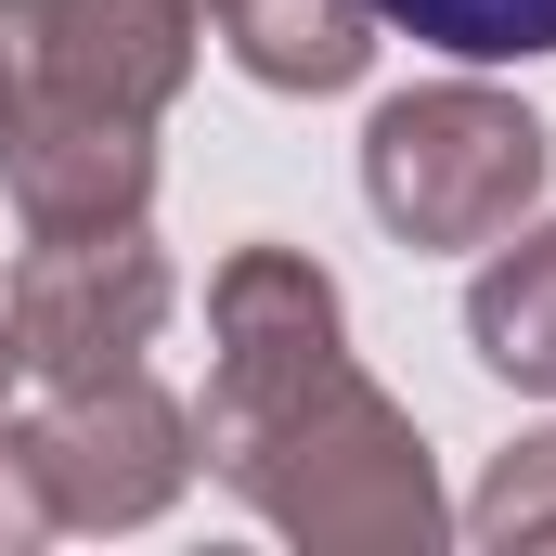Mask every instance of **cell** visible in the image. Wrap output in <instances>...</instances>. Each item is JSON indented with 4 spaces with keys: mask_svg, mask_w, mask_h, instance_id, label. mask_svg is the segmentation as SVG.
<instances>
[{
    "mask_svg": "<svg viewBox=\"0 0 556 556\" xmlns=\"http://www.w3.org/2000/svg\"><path fill=\"white\" fill-rule=\"evenodd\" d=\"M194 453L220 466V492L247 518H273L311 556H427L453 531V492L427 466V427L337 350L324 376H298L273 402L194 415Z\"/></svg>",
    "mask_w": 556,
    "mask_h": 556,
    "instance_id": "cell-1",
    "label": "cell"
},
{
    "mask_svg": "<svg viewBox=\"0 0 556 556\" xmlns=\"http://www.w3.org/2000/svg\"><path fill=\"white\" fill-rule=\"evenodd\" d=\"M65 518H52V492H39V466L13 453V427H0V556H26V544H52Z\"/></svg>",
    "mask_w": 556,
    "mask_h": 556,
    "instance_id": "cell-12",
    "label": "cell"
},
{
    "mask_svg": "<svg viewBox=\"0 0 556 556\" xmlns=\"http://www.w3.org/2000/svg\"><path fill=\"white\" fill-rule=\"evenodd\" d=\"M194 13H220V0H194Z\"/></svg>",
    "mask_w": 556,
    "mask_h": 556,
    "instance_id": "cell-14",
    "label": "cell"
},
{
    "mask_svg": "<svg viewBox=\"0 0 556 556\" xmlns=\"http://www.w3.org/2000/svg\"><path fill=\"white\" fill-rule=\"evenodd\" d=\"M13 389H26V363H13V324H0V427H13Z\"/></svg>",
    "mask_w": 556,
    "mask_h": 556,
    "instance_id": "cell-13",
    "label": "cell"
},
{
    "mask_svg": "<svg viewBox=\"0 0 556 556\" xmlns=\"http://www.w3.org/2000/svg\"><path fill=\"white\" fill-rule=\"evenodd\" d=\"M194 39L207 13L194 0H0V65L65 91V104H104V117H168L181 78H194Z\"/></svg>",
    "mask_w": 556,
    "mask_h": 556,
    "instance_id": "cell-5",
    "label": "cell"
},
{
    "mask_svg": "<svg viewBox=\"0 0 556 556\" xmlns=\"http://www.w3.org/2000/svg\"><path fill=\"white\" fill-rule=\"evenodd\" d=\"M168 298H181L168 247L142 220H91V233H26V260L0 285V324H13V363L39 389H65V376L142 363L168 337Z\"/></svg>",
    "mask_w": 556,
    "mask_h": 556,
    "instance_id": "cell-4",
    "label": "cell"
},
{
    "mask_svg": "<svg viewBox=\"0 0 556 556\" xmlns=\"http://www.w3.org/2000/svg\"><path fill=\"white\" fill-rule=\"evenodd\" d=\"M13 453L39 466V492H52L65 531H142V518H168L181 479L207 466V453H194V415H181L142 363L65 376L39 415H13Z\"/></svg>",
    "mask_w": 556,
    "mask_h": 556,
    "instance_id": "cell-3",
    "label": "cell"
},
{
    "mask_svg": "<svg viewBox=\"0 0 556 556\" xmlns=\"http://www.w3.org/2000/svg\"><path fill=\"white\" fill-rule=\"evenodd\" d=\"M453 531H479L492 556H556V427H531V440L492 453V479L466 492Z\"/></svg>",
    "mask_w": 556,
    "mask_h": 556,
    "instance_id": "cell-11",
    "label": "cell"
},
{
    "mask_svg": "<svg viewBox=\"0 0 556 556\" xmlns=\"http://www.w3.org/2000/svg\"><path fill=\"white\" fill-rule=\"evenodd\" d=\"M220 26V52L260 78V91H363V65H376V0H220L207 13Z\"/></svg>",
    "mask_w": 556,
    "mask_h": 556,
    "instance_id": "cell-8",
    "label": "cell"
},
{
    "mask_svg": "<svg viewBox=\"0 0 556 556\" xmlns=\"http://www.w3.org/2000/svg\"><path fill=\"white\" fill-rule=\"evenodd\" d=\"M0 194L26 233H91V220H142L155 207V130L104 117V104H65L39 78L0 65Z\"/></svg>",
    "mask_w": 556,
    "mask_h": 556,
    "instance_id": "cell-6",
    "label": "cell"
},
{
    "mask_svg": "<svg viewBox=\"0 0 556 556\" xmlns=\"http://www.w3.org/2000/svg\"><path fill=\"white\" fill-rule=\"evenodd\" d=\"M350 350V298L311 247H233L207 273V402L194 415H233V402H273L298 376H324Z\"/></svg>",
    "mask_w": 556,
    "mask_h": 556,
    "instance_id": "cell-7",
    "label": "cell"
},
{
    "mask_svg": "<svg viewBox=\"0 0 556 556\" xmlns=\"http://www.w3.org/2000/svg\"><path fill=\"white\" fill-rule=\"evenodd\" d=\"M466 350H479L505 389L556 402V220L492 233V260H479V285H466Z\"/></svg>",
    "mask_w": 556,
    "mask_h": 556,
    "instance_id": "cell-9",
    "label": "cell"
},
{
    "mask_svg": "<svg viewBox=\"0 0 556 556\" xmlns=\"http://www.w3.org/2000/svg\"><path fill=\"white\" fill-rule=\"evenodd\" d=\"M376 26L453 65H556V0H376Z\"/></svg>",
    "mask_w": 556,
    "mask_h": 556,
    "instance_id": "cell-10",
    "label": "cell"
},
{
    "mask_svg": "<svg viewBox=\"0 0 556 556\" xmlns=\"http://www.w3.org/2000/svg\"><path fill=\"white\" fill-rule=\"evenodd\" d=\"M544 181H556V130L492 78H427L363 117V207L415 260H466V247L518 233L544 207Z\"/></svg>",
    "mask_w": 556,
    "mask_h": 556,
    "instance_id": "cell-2",
    "label": "cell"
}]
</instances>
